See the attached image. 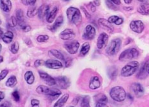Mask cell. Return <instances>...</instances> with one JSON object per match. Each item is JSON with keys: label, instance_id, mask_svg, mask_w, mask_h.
Wrapping results in <instances>:
<instances>
[{"label": "cell", "instance_id": "cell-1", "mask_svg": "<svg viewBox=\"0 0 149 107\" xmlns=\"http://www.w3.org/2000/svg\"><path fill=\"white\" fill-rule=\"evenodd\" d=\"M68 19L72 24L78 26L81 24L82 17L80 10L76 8L70 7L66 12Z\"/></svg>", "mask_w": 149, "mask_h": 107}, {"label": "cell", "instance_id": "cell-2", "mask_svg": "<svg viewBox=\"0 0 149 107\" xmlns=\"http://www.w3.org/2000/svg\"><path fill=\"white\" fill-rule=\"evenodd\" d=\"M110 95L114 101L117 102H122L125 100L126 94L123 88L118 86L111 89L110 92Z\"/></svg>", "mask_w": 149, "mask_h": 107}, {"label": "cell", "instance_id": "cell-3", "mask_svg": "<svg viewBox=\"0 0 149 107\" xmlns=\"http://www.w3.org/2000/svg\"><path fill=\"white\" fill-rule=\"evenodd\" d=\"M139 63L137 61H132L125 66L121 70V75L124 77L132 76L138 69Z\"/></svg>", "mask_w": 149, "mask_h": 107}, {"label": "cell", "instance_id": "cell-4", "mask_svg": "<svg viewBox=\"0 0 149 107\" xmlns=\"http://www.w3.org/2000/svg\"><path fill=\"white\" fill-rule=\"evenodd\" d=\"M122 41L120 39H116L112 40L106 49V52L110 56L116 54L121 49Z\"/></svg>", "mask_w": 149, "mask_h": 107}, {"label": "cell", "instance_id": "cell-5", "mask_svg": "<svg viewBox=\"0 0 149 107\" xmlns=\"http://www.w3.org/2000/svg\"><path fill=\"white\" fill-rule=\"evenodd\" d=\"M139 54V51L136 49H129L121 53L119 56V60L122 62L128 61L137 58Z\"/></svg>", "mask_w": 149, "mask_h": 107}, {"label": "cell", "instance_id": "cell-6", "mask_svg": "<svg viewBox=\"0 0 149 107\" xmlns=\"http://www.w3.org/2000/svg\"><path fill=\"white\" fill-rule=\"evenodd\" d=\"M80 47V43L76 40H68L64 43V47L70 54H76Z\"/></svg>", "mask_w": 149, "mask_h": 107}, {"label": "cell", "instance_id": "cell-7", "mask_svg": "<svg viewBox=\"0 0 149 107\" xmlns=\"http://www.w3.org/2000/svg\"><path fill=\"white\" fill-rule=\"evenodd\" d=\"M96 30L91 25H88L85 28L84 33L82 35L83 39L85 40H92L96 35Z\"/></svg>", "mask_w": 149, "mask_h": 107}, {"label": "cell", "instance_id": "cell-8", "mask_svg": "<svg viewBox=\"0 0 149 107\" xmlns=\"http://www.w3.org/2000/svg\"><path fill=\"white\" fill-rule=\"evenodd\" d=\"M130 26L133 32L138 34L141 33L144 29V25L140 20L132 21L131 22Z\"/></svg>", "mask_w": 149, "mask_h": 107}, {"label": "cell", "instance_id": "cell-9", "mask_svg": "<svg viewBox=\"0 0 149 107\" xmlns=\"http://www.w3.org/2000/svg\"><path fill=\"white\" fill-rule=\"evenodd\" d=\"M56 84L61 89L66 90L70 86V81L66 76H60L55 78Z\"/></svg>", "mask_w": 149, "mask_h": 107}, {"label": "cell", "instance_id": "cell-10", "mask_svg": "<svg viewBox=\"0 0 149 107\" xmlns=\"http://www.w3.org/2000/svg\"><path fill=\"white\" fill-rule=\"evenodd\" d=\"M59 37L61 40H70L74 39L75 37V33L73 29L66 28L61 32Z\"/></svg>", "mask_w": 149, "mask_h": 107}, {"label": "cell", "instance_id": "cell-11", "mask_svg": "<svg viewBox=\"0 0 149 107\" xmlns=\"http://www.w3.org/2000/svg\"><path fill=\"white\" fill-rule=\"evenodd\" d=\"M109 41V36L105 33H102L98 36L97 46L98 49H102L107 46Z\"/></svg>", "mask_w": 149, "mask_h": 107}, {"label": "cell", "instance_id": "cell-12", "mask_svg": "<svg viewBox=\"0 0 149 107\" xmlns=\"http://www.w3.org/2000/svg\"><path fill=\"white\" fill-rule=\"evenodd\" d=\"M132 91L137 97H141L144 93V89L142 85L139 83H134L131 86Z\"/></svg>", "mask_w": 149, "mask_h": 107}, {"label": "cell", "instance_id": "cell-13", "mask_svg": "<svg viewBox=\"0 0 149 107\" xmlns=\"http://www.w3.org/2000/svg\"><path fill=\"white\" fill-rule=\"evenodd\" d=\"M39 74L40 78L46 83L47 85L52 86L56 84L55 79L52 77L46 72L39 71Z\"/></svg>", "mask_w": 149, "mask_h": 107}, {"label": "cell", "instance_id": "cell-14", "mask_svg": "<svg viewBox=\"0 0 149 107\" xmlns=\"http://www.w3.org/2000/svg\"><path fill=\"white\" fill-rule=\"evenodd\" d=\"M45 65L46 67L50 69H59L63 67L61 62L57 60L49 59L45 62Z\"/></svg>", "mask_w": 149, "mask_h": 107}, {"label": "cell", "instance_id": "cell-15", "mask_svg": "<svg viewBox=\"0 0 149 107\" xmlns=\"http://www.w3.org/2000/svg\"><path fill=\"white\" fill-rule=\"evenodd\" d=\"M49 6L48 5H43L41 6L38 9V14L39 18L41 19L47 18V16L49 13Z\"/></svg>", "mask_w": 149, "mask_h": 107}, {"label": "cell", "instance_id": "cell-16", "mask_svg": "<svg viewBox=\"0 0 149 107\" xmlns=\"http://www.w3.org/2000/svg\"><path fill=\"white\" fill-rule=\"evenodd\" d=\"M61 94V92L60 90L56 88L50 89L46 95L51 101H55L59 97Z\"/></svg>", "mask_w": 149, "mask_h": 107}, {"label": "cell", "instance_id": "cell-17", "mask_svg": "<svg viewBox=\"0 0 149 107\" xmlns=\"http://www.w3.org/2000/svg\"><path fill=\"white\" fill-rule=\"evenodd\" d=\"M98 23L99 26L103 28H105L111 32L114 31V27L111 25V23H110L108 20L102 18L99 19L98 20Z\"/></svg>", "mask_w": 149, "mask_h": 107}, {"label": "cell", "instance_id": "cell-18", "mask_svg": "<svg viewBox=\"0 0 149 107\" xmlns=\"http://www.w3.org/2000/svg\"><path fill=\"white\" fill-rule=\"evenodd\" d=\"M101 86V82L97 76H95L91 79L89 84V87L91 89H97Z\"/></svg>", "mask_w": 149, "mask_h": 107}, {"label": "cell", "instance_id": "cell-19", "mask_svg": "<svg viewBox=\"0 0 149 107\" xmlns=\"http://www.w3.org/2000/svg\"><path fill=\"white\" fill-rule=\"evenodd\" d=\"M1 8L4 12L8 13L12 8V3L10 0H1Z\"/></svg>", "mask_w": 149, "mask_h": 107}, {"label": "cell", "instance_id": "cell-20", "mask_svg": "<svg viewBox=\"0 0 149 107\" xmlns=\"http://www.w3.org/2000/svg\"><path fill=\"white\" fill-rule=\"evenodd\" d=\"M138 13L143 15H149V3H143L139 5L137 8Z\"/></svg>", "mask_w": 149, "mask_h": 107}, {"label": "cell", "instance_id": "cell-21", "mask_svg": "<svg viewBox=\"0 0 149 107\" xmlns=\"http://www.w3.org/2000/svg\"><path fill=\"white\" fill-rule=\"evenodd\" d=\"M63 22V18L62 15L58 16L55 21L54 23L50 27L49 30L52 32H55L62 25Z\"/></svg>", "mask_w": 149, "mask_h": 107}, {"label": "cell", "instance_id": "cell-22", "mask_svg": "<svg viewBox=\"0 0 149 107\" xmlns=\"http://www.w3.org/2000/svg\"><path fill=\"white\" fill-rule=\"evenodd\" d=\"M14 38V34L11 31H8L4 34L1 37L3 41L6 44H9L12 42Z\"/></svg>", "mask_w": 149, "mask_h": 107}, {"label": "cell", "instance_id": "cell-23", "mask_svg": "<svg viewBox=\"0 0 149 107\" xmlns=\"http://www.w3.org/2000/svg\"><path fill=\"white\" fill-rule=\"evenodd\" d=\"M16 17L18 24L20 27L26 24L24 19V13L22 9H18L16 12Z\"/></svg>", "mask_w": 149, "mask_h": 107}, {"label": "cell", "instance_id": "cell-24", "mask_svg": "<svg viewBox=\"0 0 149 107\" xmlns=\"http://www.w3.org/2000/svg\"><path fill=\"white\" fill-rule=\"evenodd\" d=\"M69 97V95L68 94H64L56 102L54 105L55 107H63L65 104L67 102Z\"/></svg>", "mask_w": 149, "mask_h": 107}, {"label": "cell", "instance_id": "cell-25", "mask_svg": "<svg viewBox=\"0 0 149 107\" xmlns=\"http://www.w3.org/2000/svg\"><path fill=\"white\" fill-rule=\"evenodd\" d=\"M108 102V97L105 95L102 94L97 101L95 106L96 107H105Z\"/></svg>", "mask_w": 149, "mask_h": 107}, {"label": "cell", "instance_id": "cell-26", "mask_svg": "<svg viewBox=\"0 0 149 107\" xmlns=\"http://www.w3.org/2000/svg\"><path fill=\"white\" fill-rule=\"evenodd\" d=\"M57 12H58V8L56 7H55L54 9L49 13L48 15L46 18L47 21L48 23H51L54 21L56 17Z\"/></svg>", "mask_w": 149, "mask_h": 107}, {"label": "cell", "instance_id": "cell-27", "mask_svg": "<svg viewBox=\"0 0 149 107\" xmlns=\"http://www.w3.org/2000/svg\"><path fill=\"white\" fill-rule=\"evenodd\" d=\"M108 76L111 80H115L118 74V69L115 66L110 67L108 70Z\"/></svg>", "mask_w": 149, "mask_h": 107}, {"label": "cell", "instance_id": "cell-28", "mask_svg": "<svg viewBox=\"0 0 149 107\" xmlns=\"http://www.w3.org/2000/svg\"><path fill=\"white\" fill-rule=\"evenodd\" d=\"M24 78L28 84H33L35 81V76L32 71H28L25 73Z\"/></svg>", "mask_w": 149, "mask_h": 107}, {"label": "cell", "instance_id": "cell-29", "mask_svg": "<svg viewBox=\"0 0 149 107\" xmlns=\"http://www.w3.org/2000/svg\"><path fill=\"white\" fill-rule=\"evenodd\" d=\"M17 83H18V81L16 77L15 76H12L8 79L6 82V86L10 88H13L16 86Z\"/></svg>", "mask_w": 149, "mask_h": 107}, {"label": "cell", "instance_id": "cell-30", "mask_svg": "<svg viewBox=\"0 0 149 107\" xmlns=\"http://www.w3.org/2000/svg\"><path fill=\"white\" fill-rule=\"evenodd\" d=\"M49 90H50V88L47 86L41 85L36 88V92L38 94H42L46 95L48 93Z\"/></svg>", "mask_w": 149, "mask_h": 107}, {"label": "cell", "instance_id": "cell-31", "mask_svg": "<svg viewBox=\"0 0 149 107\" xmlns=\"http://www.w3.org/2000/svg\"><path fill=\"white\" fill-rule=\"evenodd\" d=\"M49 53L57 59L61 60H64V57L63 55L58 50L56 49H52L49 51Z\"/></svg>", "mask_w": 149, "mask_h": 107}, {"label": "cell", "instance_id": "cell-32", "mask_svg": "<svg viewBox=\"0 0 149 107\" xmlns=\"http://www.w3.org/2000/svg\"><path fill=\"white\" fill-rule=\"evenodd\" d=\"M33 6H30L27 12V15L30 18H33L38 14V10H37L36 7Z\"/></svg>", "mask_w": 149, "mask_h": 107}, {"label": "cell", "instance_id": "cell-33", "mask_svg": "<svg viewBox=\"0 0 149 107\" xmlns=\"http://www.w3.org/2000/svg\"><path fill=\"white\" fill-rule=\"evenodd\" d=\"M90 49V45L88 42H85L82 45L80 54L81 55L85 56L88 53Z\"/></svg>", "mask_w": 149, "mask_h": 107}, {"label": "cell", "instance_id": "cell-34", "mask_svg": "<svg viewBox=\"0 0 149 107\" xmlns=\"http://www.w3.org/2000/svg\"><path fill=\"white\" fill-rule=\"evenodd\" d=\"M90 97L89 96L86 95L82 99L81 106L82 107H89Z\"/></svg>", "mask_w": 149, "mask_h": 107}, {"label": "cell", "instance_id": "cell-35", "mask_svg": "<svg viewBox=\"0 0 149 107\" xmlns=\"http://www.w3.org/2000/svg\"><path fill=\"white\" fill-rule=\"evenodd\" d=\"M148 74L146 70V64L143 66V67L141 68L140 71L137 74L138 78L140 79H144L146 78V76H147V74Z\"/></svg>", "mask_w": 149, "mask_h": 107}, {"label": "cell", "instance_id": "cell-36", "mask_svg": "<svg viewBox=\"0 0 149 107\" xmlns=\"http://www.w3.org/2000/svg\"><path fill=\"white\" fill-rule=\"evenodd\" d=\"M19 49V44L18 42L16 41L13 43L10 47V51L14 54H17Z\"/></svg>", "mask_w": 149, "mask_h": 107}, {"label": "cell", "instance_id": "cell-37", "mask_svg": "<svg viewBox=\"0 0 149 107\" xmlns=\"http://www.w3.org/2000/svg\"><path fill=\"white\" fill-rule=\"evenodd\" d=\"M23 5L26 6H33L36 3V0H21Z\"/></svg>", "mask_w": 149, "mask_h": 107}, {"label": "cell", "instance_id": "cell-38", "mask_svg": "<svg viewBox=\"0 0 149 107\" xmlns=\"http://www.w3.org/2000/svg\"><path fill=\"white\" fill-rule=\"evenodd\" d=\"M49 39L48 35H40L37 37V41L39 42H46Z\"/></svg>", "mask_w": 149, "mask_h": 107}, {"label": "cell", "instance_id": "cell-39", "mask_svg": "<svg viewBox=\"0 0 149 107\" xmlns=\"http://www.w3.org/2000/svg\"><path fill=\"white\" fill-rule=\"evenodd\" d=\"M105 3H106V6L110 9L112 10H116V8L114 5L115 4H114L111 0H106Z\"/></svg>", "mask_w": 149, "mask_h": 107}, {"label": "cell", "instance_id": "cell-40", "mask_svg": "<svg viewBox=\"0 0 149 107\" xmlns=\"http://www.w3.org/2000/svg\"><path fill=\"white\" fill-rule=\"evenodd\" d=\"M12 96L13 97L14 100L16 102L19 101L20 100V97L19 94L18 90H15L12 93Z\"/></svg>", "mask_w": 149, "mask_h": 107}, {"label": "cell", "instance_id": "cell-41", "mask_svg": "<svg viewBox=\"0 0 149 107\" xmlns=\"http://www.w3.org/2000/svg\"><path fill=\"white\" fill-rule=\"evenodd\" d=\"M17 24H18V21L16 18L14 16H12L11 18V20L9 23L10 26H11L12 27H15L17 26Z\"/></svg>", "mask_w": 149, "mask_h": 107}, {"label": "cell", "instance_id": "cell-42", "mask_svg": "<svg viewBox=\"0 0 149 107\" xmlns=\"http://www.w3.org/2000/svg\"><path fill=\"white\" fill-rule=\"evenodd\" d=\"M20 27L21 28L22 31L25 32V33L29 32L32 29V28L29 25H27L26 24H24L23 26H21Z\"/></svg>", "mask_w": 149, "mask_h": 107}, {"label": "cell", "instance_id": "cell-43", "mask_svg": "<svg viewBox=\"0 0 149 107\" xmlns=\"http://www.w3.org/2000/svg\"><path fill=\"white\" fill-rule=\"evenodd\" d=\"M119 17L116 15H112V16H110L109 18L108 19V21L111 23H115L116 22L118 19Z\"/></svg>", "mask_w": 149, "mask_h": 107}, {"label": "cell", "instance_id": "cell-44", "mask_svg": "<svg viewBox=\"0 0 149 107\" xmlns=\"http://www.w3.org/2000/svg\"><path fill=\"white\" fill-rule=\"evenodd\" d=\"M8 72L9 71L7 69H4L1 71V74H0V79L1 81L5 79V77L8 74Z\"/></svg>", "mask_w": 149, "mask_h": 107}, {"label": "cell", "instance_id": "cell-45", "mask_svg": "<svg viewBox=\"0 0 149 107\" xmlns=\"http://www.w3.org/2000/svg\"><path fill=\"white\" fill-rule=\"evenodd\" d=\"M45 62L41 60H37L35 62L34 66L35 67H40V66H42L43 65H45Z\"/></svg>", "mask_w": 149, "mask_h": 107}, {"label": "cell", "instance_id": "cell-46", "mask_svg": "<svg viewBox=\"0 0 149 107\" xmlns=\"http://www.w3.org/2000/svg\"><path fill=\"white\" fill-rule=\"evenodd\" d=\"M88 8L91 11L92 13H95L96 10V7L95 6L94 4H93L92 2H90L89 4L88 5Z\"/></svg>", "mask_w": 149, "mask_h": 107}, {"label": "cell", "instance_id": "cell-47", "mask_svg": "<svg viewBox=\"0 0 149 107\" xmlns=\"http://www.w3.org/2000/svg\"><path fill=\"white\" fill-rule=\"evenodd\" d=\"M31 105L33 107L35 106H39L40 104V101L39 100L36 99H33L31 101Z\"/></svg>", "mask_w": 149, "mask_h": 107}, {"label": "cell", "instance_id": "cell-48", "mask_svg": "<svg viewBox=\"0 0 149 107\" xmlns=\"http://www.w3.org/2000/svg\"><path fill=\"white\" fill-rule=\"evenodd\" d=\"M81 9L82 10L83 12L85 14V16L87 17L88 19H90L91 17V16L89 14V13L87 12V10L85 9V8H84L83 7L81 6Z\"/></svg>", "mask_w": 149, "mask_h": 107}, {"label": "cell", "instance_id": "cell-49", "mask_svg": "<svg viewBox=\"0 0 149 107\" xmlns=\"http://www.w3.org/2000/svg\"><path fill=\"white\" fill-rule=\"evenodd\" d=\"M123 19L122 18H119V17L118 19L116 22L115 24H116V25H118V26H119V25L123 24Z\"/></svg>", "mask_w": 149, "mask_h": 107}, {"label": "cell", "instance_id": "cell-50", "mask_svg": "<svg viewBox=\"0 0 149 107\" xmlns=\"http://www.w3.org/2000/svg\"><path fill=\"white\" fill-rule=\"evenodd\" d=\"M1 107H10V106H12V104H11V103L8 102L6 101L3 103L1 104Z\"/></svg>", "mask_w": 149, "mask_h": 107}, {"label": "cell", "instance_id": "cell-51", "mask_svg": "<svg viewBox=\"0 0 149 107\" xmlns=\"http://www.w3.org/2000/svg\"><path fill=\"white\" fill-rule=\"evenodd\" d=\"M111 1L114 4H115V5H117V6L120 5V4H121V0H111Z\"/></svg>", "mask_w": 149, "mask_h": 107}, {"label": "cell", "instance_id": "cell-52", "mask_svg": "<svg viewBox=\"0 0 149 107\" xmlns=\"http://www.w3.org/2000/svg\"><path fill=\"white\" fill-rule=\"evenodd\" d=\"M5 97V93L2 92V91H1V92H0V100H1V101H2L3 99H4Z\"/></svg>", "mask_w": 149, "mask_h": 107}, {"label": "cell", "instance_id": "cell-53", "mask_svg": "<svg viewBox=\"0 0 149 107\" xmlns=\"http://www.w3.org/2000/svg\"><path fill=\"white\" fill-rule=\"evenodd\" d=\"M94 4L96 5V6H99L100 4H101L100 0H95L94 1Z\"/></svg>", "mask_w": 149, "mask_h": 107}, {"label": "cell", "instance_id": "cell-54", "mask_svg": "<svg viewBox=\"0 0 149 107\" xmlns=\"http://www.w3.org/2000/svg\"><path fill=\"white\" fill-rule=\"evenodd\" d=\"M123 9L125 11H130L133 10V8L132 7H125L123 8Z\"/></svg>", "mask_w": 149, "mask_h": 107}, {"label": "cell", "instance_id": "cell-55", "mask_svg": "<svg viewBox=\"0 0 149 107\" xmlns=\"http://www.w3.org/2000/svg\"><path fill=\"white\" fill-rule=\"evenodd\" d=\"M123 1H124L125 3L127 5L131 4L132 1V0H123Z\"/></svg>", "mask_w": 149, "mask_h": 107}, {"label": "cell", "instance_id": "cell-56", "mask_svg": "<svg viewBox=\"0 0 149 107\" xmlns=\"http://www.w3.org/2000/svg\"><path fill=\"white\" fill-rule=\"evenodd\" d=\"M146 71L148 74H149V63L147 64H146Z\"/></svg>", "mask_w": 149, "mask_h": 107}, {"label": "cell", "instance_id": "cell-57", "mask_svg": "<svg viewBox=\"0 0 149 107\" xmlns=\"http://www.w3.org/2000/svg\"><path fill=\"white\" fill-rule=\"evenodd\" d=\"M0 60H1V63H2L3 61H4V58L2 56H1L0 57Z\"/></svg>", "mask_w": 149, "mask_h": 107}, {"label": "cell", "instance_id": "cell-58", "mask_svg": "<svg viewBox=\"0 0 149 107\" xmlns=\"http://www.w3.org/2000/svg\"><path fill=\"white\" fill-rule=\"evenodd\" d=\"M4 34V32L2 31V30H1V37H2Z\"/></svg>", "mask_w": 149, "mask_h": 107}, {"label": "cell", "instance_id": "cell-59", "mask_svg": "<svg viewBox=\"0 0 149 107\" xmlns=\"http://www.w3.org/2000/svg\"><path fill=\"white\" fill-rule=\"evenodd\" d=\"M138 1H139V2H143L145 0H137Z\"/></svg>", "mask_w": 149, "mask_h": 107}, {"label": "cell", "instance_id": "cell-60", "mask_svg": "<svg viewBox=\"0 0 149 107\" xmlns=\"http://www.w3.org/2000/svg\"><path fill=\"white\" fill-rule=\"evenodd\" d=\"M1 50H2V45L1 44Z\"/></svg>", "mask_w": 149, "mask_h": 107}, {"label": "cell", "instance_id": "cell-61", "mask_svg": "<svg viewBox=\"0 0 149 107\" xmlns=\"http://www.w3.org/2000/svg\"><path fill=\"white\" fill-rule=\"evenodd\" d=\"M63 1H70V0H63Z\"/></svg>", "mask_w": 149, "mask_h": 107}]
</instances>
